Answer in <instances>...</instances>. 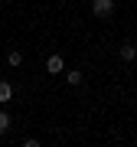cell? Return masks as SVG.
<instances>
[{
    "mask_svg": "<svg viewBox=\"0 0 137 147\" xmlns=\"http://www.w3.org/2000/svg\"><path fill=\"white\" fill-rule=\"evenodd\" d=\"M114 10H118V0H91V13H95V20H108Z\"/></svg>",
    "mask_w": 137,
    "mask_h": 147,
    "instance_id": "obj_1",
    "label": "cell"
},
{
    "mask_svg": "<svg viewBox=\"0 0 137 147\" xmlns=\"http://www.w3.org/2000/svg\"><path fill=\"white\" fill-rule=\"evenodd\" d=\"M46 72H49V75H59V72H65V62H62V56H49V59H46Z\"/></svg>",
    "mask_w": 137,
    "mask_h": 147,
    "instance_id": "obj_2",
    "label": "cell"
},
{
    "mask_svg": "<svg viewBox=\"0 0 137 147\" xmlns=\"http://www.w3.org/2000/svg\"><path fill=\"white\" fill-rule=\"evenodd\" d=\"M118 56H121V62H134V56H137V46H134V42H124Z\"/></svg>",
    "mask_w": 137,
    "mask_h": 147,
    "instance_id": "obj_3",
    "label": "cell"
},
{
    "mask_svg": "<svg viewBox=\"0 0 137 147\" xmlns=\"http://www.w3.org/2000/svg\"><path fill=\"white\" fill-rule=\"evenodd\" d=\"M10 101H13V85L0 82V105H10Z\"/></svg>",
    "mask_w": 137,
    "mask_h": 147,
    "instance_id": "obj_4",
    "label": "cell"
},
{
    "mask_svg": "<svg viewBox=\"0 0 137 147\" xmlns=\"http://www.w3.org/2000/svg\"><path fill=\"white\" fill-rule=\"evenodd\" d=\"M7 65H13V69L23 65V53H20V49H10V53H7Z\"/></svg>",
    "mask_w": 137,
    "mask_h": 147,
    "instance_id": "obj_5",
    "label": "cell"
},
{
    "mask_svg": "<svg viewBox=\"0 0 137 147\" xmlns=\"http://www.w3.org/2000/svg\"><path fill=\"white\" fill-rule=\"evenodd\" d=\"M65 79H68V85H82V82H85V75L79 72V69H68V72H65Z\"/></svg>",
    "mask_w": 137,
    "mask_h": 147,
    "instance_id": "obj_6",
    "label": "cell"
},
{
    "mask_svg": "<svg viewBox=\"0 0 137 147\" xmlns=\"http://www.w3.org/2000/svg\"><path fill=\"white\" fill-rule=\"evenodd\" d=\"M10 124H13V118L7 115V111H0V137H3L7 131H10Z\"/></svg>",
    "mask_w": 137,
    "mask_h": 147,
    "instance_id": "obj_7",
    "label": "cell"
}]
</instances>
